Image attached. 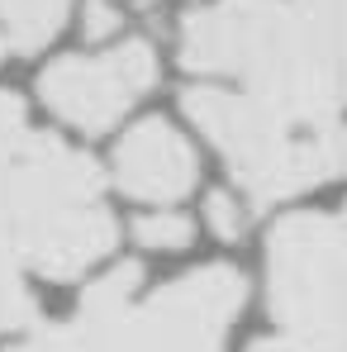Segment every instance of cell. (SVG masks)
Instances as JSON below:
<instances>
[{
  "instance_id": "obj_10",
  "label": "cell",
  "mask_w": 347,
  "mask_h": 352,
  "mask_svg": "<svg viewBox=\"0 0 347 352\" xmlns=\"http://www.w3.org/2000/svg\"><path fill=\"white\" fill-rule=\"evenodd\" d=\"M34 291L24 286V272L0 257V333H14V329H29L34 324Z\"/></svg>"
},
{
  "instance_id": "obj_2",
  "label": "cell",
  "mask_w": 347,
  "mask_h": 352,
  "mask_svg": "<svg viewBox=\"0 0 347 352\" xmlns=\"http://www.w3.org/2000/svg\"><path fill=\"white\" fill-rule=\"evenodd\" d=\"M181 62L200 76H238L247 96L319 124L347 105V43L295 0H214L181 19Z\"/></svg>"
},
{
  "instance_id": "obj_7",
  "label": "cell",
  "mask_w": 347,
  "mask_h": 352,
  "mask_svg": "<svg viewBox=\"0 0 347 352\" xmlns=\"http://www.w3.org/2000/svg\"><path fill=\"white\" fill-rule=\"evenodd\" d=\"M115 181H119V190L133 195V200L172 205V200L195 190L200 162H195V148L176 133L167 119H143V124H133L119 138Z\"/></svg>"
},
{
  "instance_id": "obj_4",
  "label": "cell",
  "mask_w": 347,
  "mask_h": 352,
  "mask_svg": "<svg viewBox=\"0 0 347 352\" xmlns=\"http://www.w3.org/2000/svg\"><path fill=\"white\" fill-rule=\"evenodd\" d=\"M267 291L290 352H347V205L276 224Z\"/></svg>"
},
{
  "instance_id": "obj_11",
  "label": "cell",
  "mask_w": 347,
  "mask_h": 352,
  "mask_svg": "<svg viewBox=\"0 0 347 352\" xmlns=\"http://www.w3.org/2000/svg\"><path fill=\"white\" fill-rule=\"evenodd\" d=\"M205 224L224 238V243L243 238V210H238V195H229V190H214V195L205 200Z\"/></svg>"
},
{
  "instance_id": "obj_15",
  "label": "cell",
  "mask_w": 347,
  "mask_h": 352,
  "mask_svg": "<svg viewBox=\"0 0 347 352\" xmlns=\"http://www.w3.org/2000/svg\"><path fill=\"white\" fill-rule=\"evenodd\" d=\"M252 352H290V348H286V343H276V338H267V343H257Z\"/></svg>"
},
{
  "instance_id": "obj_16",
  "label": "cell",
  "mask_w": 347,
  "mask_h": 352,
  "mask_svg": "<svg viewBox=\"0 0 347 352\" xmlns=\"http://www.w3.org/2000/svg\"><path fill=\"white\" fill-rule=\"evenodd\" d=\"M5 48H10V43H5V34H0V58H5Z\"/></svg>"
},
{
  "instance_id": "obj_14",
  "label": "cell",
  "mask_w": 347,
  "mask_h": 352,
  "mask_svg": "<svg viewBox=\"0 0 347 352\" xmlns=\"http://www.w3.org/2000/svg\"><path fill=\"white\" fill-rule=\"evenodd\" d=\"M10 352H53V348H48V338H43V329H38V333H29V338H24L19 348H10Z\"/></svg>"
},
{
  "instance_id": "obj_3",
  "label": "cell",
  "mask_w": 347,
  "mask_h": 352,
  "mask_svg": "<svg viewBox=\"0 0 347 352\" xmlns=\"http://www.w3.org/2000/svg\"><path fill=\"white\" fill-rule=\"evenodd\" d=\"M186 115L224 153L252 205H276L304 186L347 176V119H290L247 91L190 86L181 96Z\"/></svg>"
},
{
  "instance_id": "obj_5",
  "label": "cell",
  "mask_w": 347,
  "mask_h": 352,
  "mask_svg": "<svg viewBox=\"0 0 347 352\" xmlns=\"http://www.w3.org/2000/svg\"><path fill=\"white\" fill-rule=\"evenodd\" d=\"M247 281L224 262L181 276L128 309L138 352H224L233 319L243 314Z\"/></svg>"
},
{
  "instance_id": "obj_6",
  "label": "cell",
  "mask_w": 347,
  "mask_h": 352,
  "mask_svg": "<svg viewBox=\"0 0 347 352\" xmlns=\"http://www.w3.org/2000/svg\"><path fill=\"white\" fill-rule=\"evenodd\" d=\"M157 81V53L148 38H124L110 53L91 58H62L38 76L43 105L81 129V133H105L115 119H124Z\"/></svg>"
},
{
  "instance_id": "obj_12",
  "label": "cell",
  "mask_w": 347,
  "mask_h": 352,
  "mask_svg": "<svg viewBox=\"0 0 347 352\" xmlns=\"http://www.w3.org/2000/svg\"><path fill=\"white\" fill-rule=\"evenodd\" d=\"M81 29H86V38H115L119 29H124V10H119L115 0H86Z\"/></svg>"
},
{
  "instance_id": "obj_8",
  "label": "cell",
  "mask_w": 347,
  "mask_h": 352,
  "mask_svg": "<svg viewBox=\"0 0 347 352\" xmlns=\"http://www.w3.org/2000/svg\"><path fill=\"white\" fill-rule=\"evenodd\" d=\"M71 14V0H0V34L19 53H38L53 43Z\"/></svg>"
},
{
  "instance_id": "obj_9",
  "label": "cell",
  "mask_w": 347,
  "mask_h": 352,
  "mask_svg": "<svg viewBox=\"0 0 347 352\" xmlns=\"http://www.w3.org/2000/svg\"><path fill=\"white\" fill-rule=\"evenodd\" d=\"M133 238L153 252H181V248L195 243V219H186L176 210H157V214H143L133 224Z\"/></svg>"
},
{
  "instance_id": "obj_1",
  "label": "cell",
  "mask_w": 347,
  "mask_h": 352,
  "mask_svg": "<svg viewBox=\"0 0 347 352\" xmlns=\"http://www.w3.org/2000/svg\"><path fill=\"white\" fill-rule=\"evenodd\" d=\"M100 172L53 133H34L24 100L0 91V257L71 281L115 248Z\"/></svg>"
},
{
  "instance_id": "obj_13",
  "label": "cell",
  "mask_w": 347,
  "mask_h": 352,
  "mask_svg": "<svg viewBox=\"0 0 347 352\" xmlns=\"http://www.w3.org/2000/svg\"><path fill=\"white\" fill-rule=\"evenodd\" d=\"M324 34H333L338 43H347V0H295Z\"/></svg>"
}]
</instances>
